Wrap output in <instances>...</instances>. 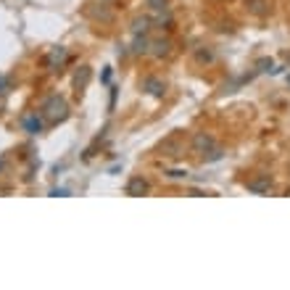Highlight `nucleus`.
<instances>
[{
	"label": "nucleus",
	"instance_id": "f257e3e1",
	"mask_svg": "<svg viewBox=\"0 0 290 290\" xmlns=\"http://www.w3.org/2000/svg\"><path fill=\"white\" fill-rule=\"evenodd\" d=\"M40 113L45 116L48 124H61V121L69 119V106L61 95H50L43 106H40Z\"/></svg>",
	"mask_w": 290,
	"mask_h": 290
},
{
	"label": "nucleus",
	"instance_id": "f03ea898",
	"mask_svg": "<svg viewBox=\"0 0 290 290\" xmlns=\"http://www.w3.org/2000/svg\"><path fill=\"white\" fill-rule=\"evenodd\" d=\"M214 148H219V142H216L209 132H195V134H193V151L198 153V156L206 159Z\"/></svg>",
	"mask_w": 290,
	"mask_h": 290
},
{
	"label": "nucleus",
	"instance_id": "7ed1b4c3",
	"mask_svg": "<svg viewBox=\"0 0 290 290\" xmlns=\"http://www.w3.org/2000/svg\"><path fill=\"white\" fill-rule=\"evenodd\" d=\"M22 127H24L27 134H40L43 127H45V116H43V113H37V111H32V113H27V116L22 119Z\"/></svg>",
	"mask_w": 290,
	"mask_h": 290
},
{
	"label": "nucleus",
	"instance_id": "20e7f679",
	"mask_svg": "<svg viewBox=\"0 0 290 290\" xmlns=\"http://www.w3.org/2000/svg\"><path fill=\"white\" fill-rule=\"evenodd\" d=\"M245 188L251 193H256V195H266L269 188H272V180H269V174H256L253 180L245 182Z\"/></svg>",
	"mask_w": 290,
	"mask_h": 290
},
{
	"label": "nucleus",
	"instance_id": "39448f33",
	"mask_svg": "<svg viewBox=\"0 0 290 290\" xmlns=\"http://www.w3.org/2000/svg\"><path fill=\"white\" fill-rule=\"evenodd\" d=\"M148 190H151V182L145 180V177H132L127 182V188H124V193L132 195V198H140V195H145Z\"/></svg>",
	"mask_w": 290,
	"mask_h": 290
},
{
	"label": "nucleus",
	"instance_id": "423d86ee",
	"mask_svg": "<svg viewBox=\"0 0 290 290\" xmlns=\"http://www.w3.org/2000/svg\"><path fill=\"white\" fill-rule=\"evenodd\" d=\"M142 92H148V95H153V98H164L167 85H164L159 77H145L142 79Z\"/></svg>",
	"mask_w": 290,
	"mask_h": 290
},
{
	"label": "nucleus",
	"instance_id": "0eeeda50",
	"mask_svg": "<svg viewBox=\"0 0 290 290\" xmlns=\"http://www.w3.org/2000/svg\"><path fill=\"white\" fill-rule=\"evenodd\" d=\"M66 56H69V53H66V48H61V45H58V48H53V50L48 53L45 66H48V69H58V66L66 61Z\"/></svg>",
	"mask_w": 290,
	"mask_h": 290
},
{
	"label": "nucleus",
	"instance_id": "6e6552de",
	"mask_svg": "<svg viewBox=\"0 0 290 290\" xmlns=\"http://www.w3.org/2000/svg\"><path fill=\"white\" fill-rule=\"evenodd\" d=\"M90 77H92V69H90V66H79L77 74H74V87H77V90H85L87 82H90Z\"/></svg>",
	"mask_w": 290,
	"mask_h": 290
},
{
	"label": "nucleus",
	"instance_id": "1a4fd4ad",
	"mask_svg": "<svg viewBox=\"0 0 290 290\" xmlns=\"http://www.w3.org/2000/svg\"><path fill=\"white\" fill-rule=\"evenodd\" d=\"M169 53H172V43H169V40H156V43H151V56L164 58Z\"/></svg>",
	"mask_w": 290,
	"mask_h": 290
},
{
	"label": "nucleus",
	"instance_id": "9d476101",
	"mask_svg": "<svg viewBox=\"0 0 290 290\" xmlns=\"http://www.w3.org/2000/svg\"><path fill=\"white\" fill-rule=\"evenodd\" d=\"M151 24H153V19H148V16H137V19H132V35H145L151 29Z\"/></svg>",
	"mask_w": 290,
	"mask_h": 290
},
{
	"label": "nucleus",
	"instance_id": "9b49d317",
	"mask_svg": "<svg viewBox=\"0 0 290 290\" xmlns=\"http://www.w3.org/2000/svg\"><path fill=\"white\" fill-rule=\"evenodd\" d=\"M132 53H134V56L151 53V40L145 37V35H134V45H132Z\"/></svg>",
	"mask_w": 290,
	"mask_h": 290
},
{
	"label": "nucleus",
	"instance_id": "f8f14e48",
	"mask_svg": "<svg viewBox=\"0 0 290 290\" xmlns=\"http://www.w3.org/2000/svg\"><path fill=\"white\" fill-rule=\"evenodd\" d=\"M248 11H251L253 16H266L269 14V3L266 0H245Z\"/></svg>",
	"mask_w": 290,
	"mask_h": 290
},
{
	"label": "nucleus",
	"instance_id": "ddd939ff",
	"mask_svg": "<svg viewBox=\"0 0 290 290\" xmlns=\"http://www.w3.org/2000/svg\"><path fill=\"white\" fill-rule=\"evenodd\" d=\"M195 61H198V64H211V61H214V50L198 48V50H195Z\"/></svg>",
	"mask_w": 290,
	"mask_h": 290
},
{
	"label": "nucleus",
	"instance_id": "4468645a",
	"mask_svg": "<svg viewBox=\"0 0 290 290\" xmlns=\"http://www.w3.org/2000/svg\"><path fill=\"white\" fill-rule=\"evenodd\" d=\"M256 69H258V71H269V74H277V69H274V61H272V58H261V61L256 64Z\"/></svg>",
	"mask_w": 290,
	"mask_h": 290
},
{
	"label": "nucleus",
	"instance_id": "2eb2a0df",
	"mask_svg": "<svg viewBox=\"0 0 290 290\" xmlns=\"http://www.w3.org/2000/svg\"><path fill=\"white\" fill-rule=\"evenodd\" d=\"M145 6H148L151 11H164V8H167V0H145Z\"/></svg>",
	"mask_w": 290,
	"mask_h": 290
},
{
	"label": "nucleus",
	"instance_id": "dca6fc26",
	"mask_svg": "<svg viewBox=\"0 0 290 290\" xmlns=\"http://www.w3.org/2000/svg\"><path fill=\"white\" fill-rule=\"evenodd\" d=\"M169 177H174V180H182V177H188V172H180V169H174V172H169Z\"/></svg>",
	"mask_w": 290,
	"mask_h": 290
},
{
	"label": "nucleus",
	"instance_id": "f3484780",
	"mask_svg": "<svg viewBox=\"0 0 290 290\" xmlns=\"http://www.w3.org/2000/svg\"><path fill=\"white\" fill-rule=\"evenodd\" d=\"M50 195H56V198H58V195H69V190H64V188H58V190H50Z\"/></svg>",
	"mask_w": 290,
	"mask_h": 290
},
{
	"label": "nucleus",
	"instance_id": "a211bd4d",
	"mask_svg": "<svg viewBox=\"0 0 290 290\" xmlns=\"http://www.w3.org/2000/svg\"><path fill=\"white\" fill-rule=\"evenodd\" d=\"M282 58L287 61V64H290V50H287V53H282Z\"/></svg>",
	"mask_w": 290,
	"mask_h": 290
},
{
	"label": "nucleus",
	"instance_id": "6ab92c4d",
	"mask_svg": "<svg viewBox=\"0 0 290 290\" xmlns=\"http://www.w3.org/2000/svg\"><path fill=\"white\" fill-rule=\"evenodd\" d=\"M0 167H3V161H0Z\"/></svg>",
	"mask_w": 290,
	"mask_h": 290
},
{
	"label": "nucleus",
	"instance_id": "aec40b11",
	"mask_svg": "<svg viewBox=\"0 0 290 290\" xmlns=\"http://www.w3.org/2000/svg\"><path fill=\"white\" fill-rule=\"evenodd\" d=\"M287 82H290V77H287Z\"/></svg>",
	"mask_w": 290,
	"mask_h": 290
}]
</instances>
